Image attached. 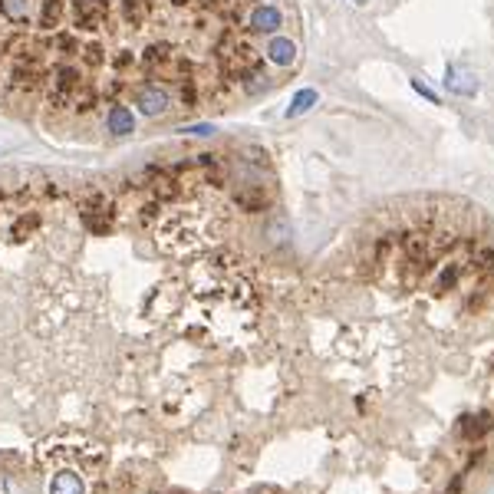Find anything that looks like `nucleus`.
I'll list each match as a JSON object with an SVG mask.
<instances>
[{"mask_svg": "<svg viewBox=\"0 0 494 494\" xmlns=\"http://www.w3.org/2000/svg\"><path fill=\"white\" fill-rule=\"evenodd\" d=\"M50 83V69L40 60H13L11 76H7V89L11 93H20V96H30L36 89H44Z\"/></svg>", "mask_w": 494, "mask_h": 494, "instance_id": "1", "label": "nucleus"}, {"mask_svg": "<svg viewBox=\"0 0 494 494\" xmlns=\"http://www.w3.org/2000/svg\"><path fill=\"white\" fill-rule=\"evenodd\" d=\"M50 83H53V89H50V106L66 109V106H73V93L79 89V83H83V73H79L76 63H56L53 73H50Z\"/></svg>", "mask_w": 494, "mask_h": 494, "instance_id": "2", "label": "nucleus"}, {"mask_svg": "<svg viewBox=\"0 0 494 494\" xmlns=\"http://www.w3.org/2000/svg\"><path fill=\"white\" fill-rule=\"evenodd\" d=\"M109 20V0H73V23L79 30H99Z\"/></svg>", "mask_w": 494, "mask_h": 494, "instance_id": "3", "label": "nucleus"}, {"mask_svg": "<svg viewBox=\"0 0 494 494\" xmlns=\"http://www.w3.org/2000/svg\"><path fill=\"white\" fill-rule=\"evenodd\" d=\"M132 99H135V106L145 116H165L168 112V93L159 83H139V86L132 89Z\"/></svg>", "mask_w": 494, "mask_h": 494, "instance_id": "4", "label": "nucleus"}, {"mask_svg": "<svg viewBox=\"0 0 494 494\" xmlns=\"http://www.w3.org/2000/svg\"><path fill=\"white\" fill-rule=\"evenodd\" d=\"M247 27H251L254 33H277L280 27H283V13H280L274 4H260V7L251 11Z\"/></svg>", "mask_w": 494, "mask_h": 494, "instance_id": "5", "label": "nucleus"}, {"mask_svg": "<svg viewBox=\"0 0 494 494\" xmlns=\"http://www.w3.org/2000/svg\"><path fill=\"white\" fill-rule=\"evenodd\" d=\"M106 126H109V132H112L116 139H122V135H132V132H135V116H132L129 106L112 102L109 112H106Z\"/></svg>", "mask_w": 494, "mask_h": 494, "instance_id": "6", "label": "nucleus"}, {"mask_svg": "<svg viewBox=\"0 0 494 494\" xmlns=\"http://www.w3.org/2000/svg\"><path fill=\"white\" fill-rule=\"evenodd\" d=\"M99 99H102V93H99L89 79H83L79 89L73 93V109H76V112H93V109L99 106Z\"/></svg>", "mask_w": 494, "mask_h": 494, "instance_id": "7", "label": "nucleus"}, {"mask_svg": "<svg viewBox=\"0 0 494 494\" xmlns=\"http://www.w3.org/2000/svg\"><path fill=\"white\" fill-rule=\"evenodd\" d=\"M152 11H155V0H122V13L132 27H142L152 17Z\"/></svg>", "mask_w": 494, "mask_h": 494, "instance_id": "8", "label": "nucleus"}, {"mask_svg": "<svg viewBox=\"0 0 494 494\" xmlns=\"http://www.w3.org/2000/svg\"><path fill=\"white\" fill-rule=\"evenodd\" d=\"M234 204L237 208H244V211H264V204H267V194L260 185H251V188H241L234 194Z\"/></svg>", "mask_w": 494, "mask_h": 494, "instance_id": "9", "label": "nucleus"}, {"mask_svg": "<svg viewBox=\"0 0 494 494\" xmlns=\"http://www.w3.org/2000/svg\"><path fill=\"white\" fill-rule=\"evenodd\" d=\"M63 23V0H40V27L56 30Z\"/></svg>", "mask_w": 494, "mask_h": 494, "instance_id": "10", "label": "nucleus"}, {"mask_svg": "<svg viewBox=\"0 0 494 494\" xmlns=\"http://www.w3.org/2000/svg\"><path fill=\"white\" fill-rule=\"evenodd\" d=\"M293 53H297V46H293L287 36H274V40L267 44V56L274 60V63H280V66L293 63Z\"/></svg>", "mask_w": 494, "mask_h": 494, "instance_id": "11", "label": "nucleus"}, {"mask_svg": "<svg viewBox=\"0 0 494 494\" xmlns=\"http://www.w3.org/2000/svg\"><path fill=\"white\" fill-rule=\"evenodd\" d=\"M79 50H83V46H79V36H76V33H69V30H56L53 33V53L56 56H79Z\"/></svg>", "mask_w": 494, "mask_h": 494, "instance_id": "12", "label": "nucleus"}, {"mask_svg": "<svg viewBox=\"0 0 494 494\" xmlns=\"http://www.w3.org/2000/svg\"><path fill=\"white\" fill-rule=\"evenodd\" d=\"M0 13L11 23H27L30 20V0H0Z\"/></svg>", "mask_w": 494, "mask_h": 494, "instance_id": "13", "label": "nucleus"}, {"mask_svg": "<svg viewBox=\"0 0 494 494\" xmlns=\"http://www.w3.org/2000/svg\"><path fill=\"white\" fill-rule=\"evenodd\" d=\"M465 79H472V76H468V73H458L455 66H448V69H445V86H448L451 93H462V96H474L478 83H465Z\"/></svg>", "mask_w": 494, "mask_h": 494, "instance_id": "14", "label": "nucleus"}, {"mask_svg": "<svg viewBox=\"0 0 494 494\" xmlns=\"http://www.w3.org/2000/svg\"><path fill=\"white\" fill-rule=\"evenodd\" d=\"M50 494H83V481L76 474H56L50 481Z\"/></svg>", "mask_w": 494, "mask_h": 494, "instance_id": "15", "label": "nucleus"}, {"mask_svg": "<svg viewBox=\"0 0 494 494\" xmlns=\"http://www.w3.org/2000/svg\"><path fill=\"white\" fill-rule=\"evenodd\" d=\"M310 106H316V89H300L297 96H293V102L287 106V119L293 116H303Z\"/></svg>", "mask_w": 494, "mask_h": 494, "instance_id": "16", "label": "nucleus"}, {"mask_svg": "<svg viewBox=\"0 0 494 494\" xmlns=\"http://www.w3.org/2000/svg\"><path fill=\"white\" fill-rule=\"evenodd\" d=\"M79 60H83V66H89V69H99V66L106 63V50L99 44H86L79 50Z\"/></svg>", "mask_w": 494, "mask_h": 494, "instance_id": "17", "label": "nucleus"}, {"mask_svg": "<svg viewBox=\"0 0 494 494\" xmlns=\"http://www.w3.org/2000/svg\"><path fill=\"white\" fill-rule=\"evenodd\" d=\"M182 102H185V109L198 106V79H194V76L182 79Z\"/></svg>", "mask_w": 494, "mask_h": 494, "instance_id": "18", "label": "nucleus"}, {"mask_svg": "<svg viewBox=\"0 0 494 494\" xmlns=\"http://www.w3.org/2000/svg\"><path fill=\"white\" fill-rule=\"evenodd\" d=\"M36 225H40V215H23L17 218V225H13V237H23V234H30V231H36Z\"/></svg>", "mask_w": 494, "mask_h": 494, "instance_id": "19", "label": "nucleus"}, {"mask_svg": "<svg viewBox=\"0 0 494 494\" xmlns=\"http://www.w3.org/2000/svg\"><path fill=\"white\" fill-rule=\"evenodd\" d=\"M126 89H129V83H126V79H109L106 83V89H102V96L109 99V102H119V96H122V93H126Z\"/></svg>", "mask_w": 494, "mask_h": 494, "instance_id": "20", "label": "nucleus"}, {"mask_svg": "<svg viewBox=\"0 0 494 494\" xmlns=\"http://www.w3.org/2000/svg\"><path fill=\"white\" fill-rule=\"evenodd\" d=\"M135 63V56L129 53V50H119L116 56H112V69H126V66Z\"/></svg>", "mask_w": 494, "mask_h": 494, "instance_id": "21", "label": "nucleus"}, {"mask_svg": "<svg viewBox=\"0 0 494 494\" xmlns=\"http://www.w3.org/2000/svg\"><path fill=\"white\" fill-rule=\"evenodd\" d=\"M412 89H415V93H422V96L429 99V102H439V96H435V93H432V89H429V86H422L419 79H412Z\"/></svg>", "mask_w": 494, "mask_h": 494, "instance_id": "22", "label": "nucleus"}, {"mask_svg": "<svg viewBox=\"0 0 494 494\" xmlns=\"http://www.w3.org/2000/svg\"><path fill=\"white\" fill-rule=\"evenodd\" d=\"M194 7H198L201 13H211V11L218 13V0H194Z\"/></svg>", "mask_w": 494, "mask_h": 494, "instance_id": "23", "label": "nucleus"}, {"mask_svg": "<svg viewBox=\"0 0 494 494\" xmlns=\"http://www.w3.org/2000/svg\"><path fill=\"white\" fill-rule=\"evenodd\" d=\"M182 132H192V135H211L215 126H192V129H182Z\"/></svg>", "mask_w": 494, "mask_h": 494, "instance_id": "24", "label": "nucleus"}, {"mask_svg": "<svg viewBox=\"0 0 494 494\" xmlns=\"http://www.w3.org/2000/svg\"><path fill=\"white\" fill-rule=\"evenodd\" d=\"M175 7H185V4H192V0H172Z\"/></svg>", "mask_w": 494, "mask_h": 494, "instance_id": "25", "label": "nucleus"}, {"mask_svg": "<svg viewBox=\"0 0 494 494\" xmlns=\"http://www.w3.org/2000/svg\"><path fill=\"white\" fill-rule=\"evenodd\" d=\"M353 4H356V7H366V0H353Z\"/></svg>", "mask_w": 494, "mask_h": 494, "instance_id": "26", "label": "nucleus"}, {"mask_svg": "<svg viewBox=\"0 0 494 494\" xmlns=\"http://www.w3.org/2000/svg\"><path fill=\"white\" fill-rule=\"evenodd\" d=\"M0 198H4V192H0Z\"/></svg>", "mask_w": 494, "mask_h": 494, "instance_id": "27", "label": "nucleus"}, {"mask_svg": "<svg viewBox=\"0 0 494 494\" xmlns=\"http://www.w3.org/2000/svg\"><path fill=\"white\" fill-rule=\"evenodd\" d=\"M0 56H4V53H0Z\"/></svg>", "mask_w": 494, "mask_h": 494, "instance_id": "28", "label": "nucleus"}]
</instances>
